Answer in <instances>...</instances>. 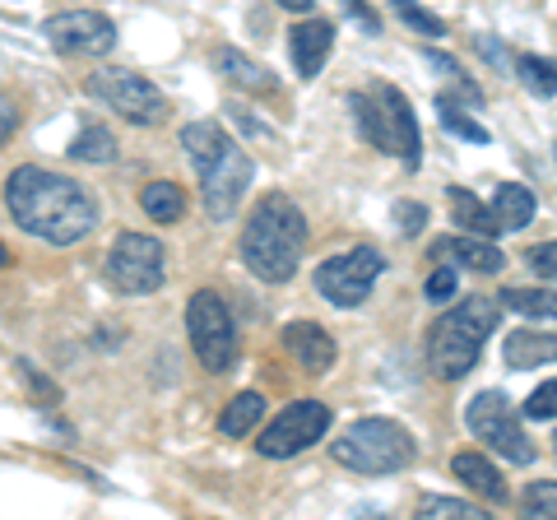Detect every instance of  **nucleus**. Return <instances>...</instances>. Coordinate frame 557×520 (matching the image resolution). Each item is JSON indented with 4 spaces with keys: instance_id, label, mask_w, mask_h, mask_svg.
Masks as SVG:
<instances>
[{
    "instance_id": "nucleus-28",
    "label": "nucleus",
    "mask_w": 557,
    "mask_h": 520,
    "mask_svg": "<svg viewBox=\"0 0 557 520\" xmlns=\"http://www.w3.org/2000/svg\"><path fill=\"white\" fill-rule=\"evenodd\" d=\"M70 159L75 163H116V135L108 126H84L70 145Z\"/></svg>"
},
{
    "instance_id": "nucleus-30",
    "label": "nucleus",
    "mask_w": 557,
    "mask_h": 520,
    "mask_svg": "<svg viewBox=\"0 0 557 520\" xmlns=\"http://www.w3.org/2000/svg\"><path fill=\"white\" fill-rule=\"evenodd\" d=\"M418 516H442V520H487L483 507L474 502H460V497H423L418 502Z\"/></svg>"
},
{
    "instance_id": "nucleus-9",
    "label": "nucleus",
    "mask_w": 557,
    "mask_h": 520,
    "mask_svg": "<svg viewBox=\"0 0 557 520\" xmlns=\"http://www.w3.org/2000/svg\"><path fill=\"white\" fill-rule=\"evenodd\" d=\"M381 270H386V256L376 247H354V251H339L317 265V293L330 302V307H358L368 302L372 284L381 280Z\"/></svg>"
},
{
    "instance_id": "nucleus-21",
    "label": "nucleus",
    "mask_w": 557,
    "mask_h": 520,
    "mask_svg": "<svg viewBox=\"0 0 557 520\" xmlns=\"http://www.w3.org/2000/svg\"><path fill=\"white\" fill-rule=\"evenodd\" d=\"M214 65L223 71V79H233V84H242V89H251V94H278V79L260 71L251 57H242L237 47H219L214 51Z\"/></svg>"
},
{
    "instance_id": "nucleus-44",
    "label": "nucleus",
    "mask_w": 557,
    "mask_h": 520,
    "mask_svg": "<svg viewBox=\"0 0 557 520\" xmlns=\"http://www.w3.org/2000/svg\"><path fill=\"white\" fill-rule=\"evenodd\" d=\"M553 159H557V145H553Z\"/></svg>"
},
{
    "instance_id": "nucleus-4",
    "label": "nucleus",
    "mask_w": 557,
    "mask_h": 520,
    "mask_svg": "<svg viewBox=\"0 0 557 520\" xmlns=\"http://www.w3.org/2000/svg\"><path fill=\"white\" fill-rule=\"evenodd\" d=\"M330 456H335L344 470L354 474H399L418 460V442L409 428H399L395 419H358L344 432L339 442H330Z\"/></svg>"
},
{
    "instance_id": "nucleus-39",
    "label": "nucleus",
    "mask_w": 557,
    "mask_h": 520,
    "mask_svg": "<svg viewBox=\"0 0 557 520\" xmlns=\"http://www.w3.org/2000/svg\"><path fill=\"white\" fill-rule=\"evenodd\" d=\"M344 14H348V20H358V24L368 28V33H381L376 10H372V5H362V0H344Z\"/></svg>"
},
{
    "instance_id": "nucleus-36",
    "label": "nucleus",
    "mask_w": 557,
    "mask_h": 520,
    "mask_svg": "<svg viewBox=\"0 0 557 520\" xmlns=\"http://www.w3.org/2000/svg\"><path fill=\"white\" fill-rule=\"evenodd\" d=\"M395 219H399V233L418 237V233L428 228V205H418V200H395Z\"/></svg>"
},
{
    "instance_id": "nucleus-18",
    "label": "nucleus",
    "mask_w": 557,
    "mask_h": 520,
    "mask_svg": "<svg viewBox=\"0 0 557 520\" xmlns=\"http://www.w3.org/2000/svg\"><path fill=\"white\" fill-rule=\"evenodd\" d=\"M502 358H507L511 372L544 368V362H557V335L553 331H511L502 339Z\"/></svg>"
},
{
    "instance_id": "nucleus-22",
    "label": "nucleus",
    "mask_w": 557,
    "mask_h": 520,
    "mask_svg": "<svg viewBox=\"0 0 557 520\" xmlns=\"http://www.w3.org/2000/svg\"><path fill=\"white\" fill-rule=\"evenodd\" d=\"M493 210H497V219H502V228H507V233L530 228V219H534V190L520 186V182H497Z\"/></svg>"
},
{
    "instance_id": "nucleus-29",
    "label": "nucleus",
    "mask_w": 557,
    "mask_h": 520,
    "mask_svg": "<svg viewBox=\"0 0 557 520\" xmlns=\"http://www.w3.org/2000/svg\"><path fill=\"white\" fill-rule=\"evenodd\" d=\"M391 10H395L413 33H423V38H446V20H442V14H432V10H423L418 0H391Z\"/></svg>"
},
{
    "instance_id": "nucleus-24",
    "label": "nucleus",
    "mask_w": 557,
    "mask_h": 520,
    "mask_svg": "<svg viewBox=\"0 0 557 520\" xmlns=\"http://www.w3.org/2000/svg\"><path fill=\"white\" fill-rule=\"evenodd\" d=\"M260 413H265L260 391H242V395H233V400H228V409H223L219 432H223V437H247V432L260 423Z\"/></svg>"
},
{
    "instance_id": "nucleus-35",
    "label": "nucleus",
    "mask_w": 557,
    "mask_h": 520,
    "mask_svg": "<svg viewBox=\"0 0 557 520\" xmlns=\"http://www.w3.org/2000/svg\"><path fill=\"white\" fill-rule=\"evenodd\" d=\"M525 265H530L534 280L557 284V242H544V247H530V251H525Z\"/></svg>"
},
{
    "instance_id": "nucleus-5",
    "label": "nucleus",
    "mask_w": 557,
    "mask_h": 520,
    "mask_svg": "<svg viewBox=\"0 0 557 520\" xmlns=\"http://www.w3.org/2000/svg\"><path fill=\"white\" fill-rule=\"evenodd\" d=\"M525 413H516V405L507 400V391H479L465 409V423L479 442H487L502 460L511 465H534V442L525 432Z\"/></svg>"
},
{
    "instance_id": "nucleus-31",
    "label": "nucleus",
    "mask_w": 557,
    "mask_h": 520,
    "mask_svg": "<svg viewBox=\"0 0 557 520\" xmlns=\"http://www.w3.org/2000/svg\"><path fill=\"white\" fill-rule=\"evenodd\" d=\"M348 108H354V121H358L362 140H368L372 149H381V102L372 94H354V98H348Z\"/></svg>"
},
{
    "instance_id": "nucleus-20",
    "label": "nucleus",
    "mask_w": 557,
    "mask_h": 520,
    "mask_svg": "<svg viewBox=\"0 0 557 520\" xmlns=\"http://www.w3.org/2000/svg\"><path fill=\"white\" fill-rule=\"evenodd\" d=\"M446 200H450V210H456V223L465 233H479V237H497L502 233V219L493 205H483L474 190H460V186H450L446 190Z\"/></svg>"
},
{
    "instance_id": "nucleus-11",
    "label": "nucleus",
    "mask_w": 557,
    "mask_h": 520,
    "mask_svg": "<svg viewBox=\"0 0 557 520\" xmlns=\"http://www.w3.org/2000/svg\"><path fill=\"white\" fill-rule=\"evenodd\" d=\"M251 177H256V163H251L237 145H228L214 163H209V168L200 172L205 214L214 219V223H228V219L242 210V196L251 190Z\"/></svg>"
},
{
    "instance_id": "nucleus-13",
    "label": "nucleus",
    "mask_w": 557,
    "mask_h": 520,
    "mask_svg": "<svg viewBox=\"0 0 557 520\" xmlns=\"http://www.w3.org/2000/svg\"><path fill=\"white\" fill-rule=\"evenodd\" d=\"M376 102H381V153H399L405 168H418L423 159V140H418V116L409 108V98L391 89V84H381L376 89Z\"/></svg>"
},
{
    "instance_id": "nucleus-40",
    "label": "nucleus",
    "mask_w": 557,
    "mask_h": 520,
    "mask_svg": "<svg viewBox=\"0 0 557 520\" xmlns=\"http://www.w3.org/2000/svg\"><path fill=\"white\" fill-rule=\"evenodd\" d=\"M14 131H20V108H14V102L0 94V145H5Z\"/></svg>"
},
{
    "instance_id": "nucleus-17",
    "label": "nucleus",
    "mask_w": 557,
    "mask_h": 520,
    "mask_svg": "<svg viewBox=\"0 0 557 520\" xmlns=\"http://www.w3.org/2000/svg\"><path fill=\"white\" fill-rule=\"evenodd\" d=\"M450 474H456L469 493H479L483 502H493V507H507V479L497 474V465L479 456V450H460L456 460H450Z\"/></svg>"
},
{
    "instance_id": "nucleus-41",
    "label": "nucleus",
    "mask_w": 557,
    "mask_h": 520,
    "mask_svg": "<svg viewBox=\"0 0 557 520\" xmlns=\"http://www.w3.org/2000/svg\"><path fill=\"white\" fill-rule=\"evenodd\" d=\"M428 65H432V71H442V75H460L456 57H446V51H428Z\"/></svg>"
},
{
    "instance_id": "nucleus-32",
    "label": "nucleus",
    "mask_w": 557,
    "mask_h": 520,
    "mask_svg": "<svg viewBox=\"0 0 557 520\" xmlns=\"http://www.w3.org/2000/svg\"><path fill=\"white\" fill-rule=\"evenodd\" d=\"M520 507H525V516L557 520V483H553V479H534L530 488L520 493Z\"/></svg>"
},
{
    "instance_id": "nucleus-8",
    "label": "nucleus",
    "mask_w": 557,
    "mask_h": 520,
    "mask_svg": "<svg viewBox=\"0 0 557 520\" xmlns=\"http://www.w3.org/2000/svg\"><path fill=\"white\" fill-rule=\"evenodd\" d=\"M186 331H190V349L205 362V372H228L237 362V325L233 311L219 293L200 288L186 307Z\"/></svg>"
},
{
    "instance_id": "nucleus-6",
    "label": "nucleus",
    "mask_w": 557,
    "mask_h": 520,
    "mask_svg": "<svg viewBox=\"0 0 557 520\" xmlns=\"http://www.w3.org/2000/svg\"><path fill=\"white\" fill-rule=\"evenodd\" d=\"M168 280V251L149 233H121L108 251V284L126 298H149Z\"/></svg>"
},
{
    "instance_id": "nucleus-23",
    "label": "nucleus",
    "mask_w": 557,
    "mask_h": 520,
    "mask_svg": "<svg viewBox=\"0 0 557 520\" xmlns=\"http://www.w3.org/2000/svg\"><path fill=\"white\" fill-rule=\"evenodd\" d=\"M139 210L153 223H177V219H186V190L177 182H149L139 190Z\"/></svg>"
},
{
    "instance_id": "nucleus-43",
    "label": "nucleus",
    "mask_w": 557,
    "mask_h": 520,
    "mask_svg": "<svg viewBox=\"0 0 557 520\" xmlns=\"http://www.w3.org/2000/svg\"><path fill=\"white\" fill-rule=\"evenodd\" d=\"M10 265V251H5V242H0V270H5Z\"/></svg>"
},
{
    "instance_id": "nucleus-10",
    "label": "nucleus",
    "mask_w": 557,
    "mask_h": 520,
    "mask_svg": "<svg viewBox=\"0 0 557 520\" xmlns=\"http://www.w3.org/2000/svg\"><path fill=\"white\" fill-rule=\"evenodd\" d=\"M330 432V405L321 400H293L288 409H278V419L260 432L256 450L265 460H293L302 456L307 446H317Z\"/></svg>"
},
{
    "instance_id": "nucleus-19",
    "label": "nucleus",
    "mask_w": 557,
    "mask_h": 520,
    "mask_svg": "<svg viewBox=\"0 0 557 520\" xmlns=\"http://www.w3.org/2000/svg\"><path fill=\"white\" fill-rule=\"evenodd\" d=\"M228 145L233 140L223 135L219 121H190V126H182V149H186V159H190V168H196V172H205Z\"/></svg>"
},
{
    "instance_id": "nucleus-38",
    "label": "nucleus",
    "mask_w": 557,
    "mask_h": 520,
    "mask_svg": "<svg viewBox=\"0 0 557 520\" xmlns=\"http://www.w3.org/2000/svg\"><path fill=\"white\" fill-rule=\"evenodd\" d=\"M474 51H479V57H483L487 65H497V71H507V65H516L511 51L502 47L497 38H487V33H479V38H474Z\"/></svg>"
},
{
    "instance_id": "nucleus-25",
    "label": "nucleus",
    "mask_w": 557,
    "mask_h": 520,
    "mask_svg": "<svg viewBox=\"0 0 557 520\" xmlns=\"http://www.w3.org/2000/svg\"><path fill=\"white\" fill-rule=\"evenodd\" d=\"M437 121H442L450 135H456V140H469V145H487V140H493V135H487V126H479V121L460 108L456 94H442V98H437Z\"/></svg>"
},
{
    "instance_id": "nucleus-37",
    "label": "nucleus",
    "mask_w": 557,
    "mask_h": 520,
    "mask_svg": "<svg viewBox=\"0 0 557 520\" xmlns=\"http://www.w3.org/2000/svg\"><path fill=\"white\" fill-rule=\"evenodd\" d=\"M20 376L28 381V386H33V395H38V400H42V405H57V400H61V391H57V386H51V381H47V376H42L38 368H33V362H28V358L20 362Z\"/></svg>"
},
{
    "instance_id": "nucleus-14",
    "label": "nucleus",
    "mask_w": 557,
    "mask_h": 520,
    "mask_svg": "<svg viewBox=\"0 0 557 520\" xmlns=\"http://www.w3.org/2000/svg\"><path fill=\"white\" fill-rule=\"evenodd\" d=\"M432 260H437V265L469 270V274H502V270H507V256H502V247H493V237H479V233L437 237V242H432Z\"/></svg>"
},
{
    "instance_id": "nucleus-7",
    "label": "nucleus",
    "mask_w": 557,
    "mask_h": 520,
    "mask_svg": "<svg viewBox=\"0 0 557 520\" xmlns=\"http://www.w3.org/2000/svg\"><path fill=\"white\" fill-rule=\"evenodd\" d=\"M84 89H89L98 102H108L112 112L135 121V126H163V121L172 116L168 94L153 79L135 75V71H94L89 79H84Z\"/></svg>"
},
{
    "instance_id": "nucleus-34",
    "label": "nucleus",
    "mask_w": 557,
    "mask_h": 520,
    "mask_svg": "<svg viewBox=\"0 0 557 520\" xmlns=\"http://www.w3.org/2000/svg\"><path fill=\"white\" fill-rule=\"evenodd\" d=\"M456 288H460L456 265H437L428 274V284H423V298L428 302H450V298H456Z\"/></svg>"
},
{
    "instance_id": "nucleus-26",
    "label": "nucleus",
    "mask_w": 557,
    "mask_h": 520,
    "mask_svg": "<svg viewBox=\"0 0 557 520\" xmlns=\"http://www.w3.org/2000/svg\"><path fill=\"white\" fill-rule=\"evenodd\" d=\"M516 79L525 84L534 98H557V61L553 57H534V51L516 57Z\"/></svg>"
},
{
    "instance_id": "nucleus-16",
    "label": "nucleus",
    "mask_w": 557,
    "mask_h": 520,
    "mask_svg": "<svg viewBox=\"0 0 557 520\" xmlns=\"http://www.w3.org/2000/svg\"><path fill=\"white\" fill-rule=\"evenodd\" d=\"M330 47H335V24L325 20H302L298 28L288 33V57H293V71L302 79H317L330 61Z\"/></svg>"
},
{
    "instance_id": "nucleus-27",
    "label": "nucleus",
    "mask_w": 557,
    "mask_h": 520,
    "mask_svg": "<svg viewBox=\"0 0 557 520\" xmlns=\"http://www.w3.org/2000/svg\"><path fill=\"white\" fill-rule=\"evenodd\" d=\"M502 307H511L530 321H557V293L548 288H502Z\"/></svg>"
},
{
    "instance_id": "nucleus-12",
    "label": "nucleus",
    "mask_w": 557,
    "mask_h": 520,
    "mask_svg": "<svg viewBox=\"0 0 557 520\" xmlns=\"http://www.w3.org/2000/svg\"><path fill=\"white\" fill-rule=\"evenodd\" d=\"M42 33L61 57H102L116 42V24L98 10H65L57 20H47Z\"/></svg>"
},
{
    "instance_id": "nucleus-2",
    "label": "nucleus",
    "mask_w": 557,
    "mask_h": 520,
    "mask_svg": "<svg viewBox=\"0 0 557 520\" xmlns=\"http://www.w3.org/2000/svg\"><path fill=\"white\" fill-rule=\"evenodd\" d=\"M307 247V219L288 196L270 190L251 210L247 228H242V265H247L260 284H288L298 274V260Z\"/></svg>"
},
{
    "instance_id": "nucleus-1",
    "label": "nucleus",
    "mask_w": 557,
    "mask_h": 520,
    "mask_svg": "<svg viewBox=\"0 0 557 520\" xmlns=\"http://www.w3.org/2000/svg\"><path fill=\"white\" fill-rule=\"evenodd\" d=\"M5 205L24 233L51 247H70L98 228V200L79 182L47 168H14L5 182Z\"/></svg>"
},
{
    "instance_id": "nucleus-15",
    "label": "nucleus",
    "mask_w": 557,
    "mask_h": 520,
    "mask_svg": "<svg viewBox=\"0 0 557 520\" xmlns=\"http://www.w3.org/2000/svg\"><path fill=\"white\" fill-rule=\"evenodd\" d=\"M284 349H288V358L298 362L302 372H311V376L330 372V368H335V358H339L335 339H330L325 325H317V321H288V325H284Z\"/></svg>"
},
{
    "instance_id": "nucleus-42",
    "label": "nucleus",
    "mask_w": 557,
    "mask_h": 520,
    "mask_svg": "<svg viewBox=\"0 0 557 520\" xmlns=\"http://www.w3.org/2000/svg\"><path fill=\"white\" fill-rule=\"evenodd\" d=\"M278 10H293V14H311L317 0H278Z\"/></svg>"
},
{
    "instance_id": "nucleus-3",
    "label": "nucleus",
    "mask_w": 557,
    "mask_h": 520,
    "mask_svg": "<svg viewBox=\"0 0 557 520\" xmlns=\"http://www.w3.org/2000/svg\"><path fill=\"white\" fill-rule=\"evenodd\" d=\"M497 321H502V298H487V293H474V298L442 311V317L428 325V344H423L428 372L442 381H465L474 372L483 344L493 339Z\"/></svg>"
},
{
    "instance_id": "nucleus-33",
    "label": "nucleus",
    "mask_w": 557,
    "mask_h": 520,
    "mask_svg": "<svg viewBox=\"0 0 557 520\" xmlns=\"http://www.w3.org/2000/svg\"><path fill=\"white\" fill-rule=\"evenodd\" d=\"M525 413L530 423H548V419H557V376H548V381H539V386L530 391V400H525Z\"/></svg>"
}]
</instances>
